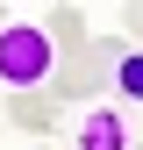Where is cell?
<instances>
[{
	"label": "cell",
	"instance_id": "6da1fadb",
	"mask_svg": "<svg viewBox=\"0 0 143 150\" xmlns=\"http://www.w3.org/2000/svg\"><path fill=\"white\" fill-rule=\"evenodd\" d=\"M57 71V43L43 22H0V93H36Z\"/></svg>",
	"mask_w": 143,
	"mask_h": 150
},
{
	"label": "cell",
	"instance_id": "7a4b0ae2",
	"mask_svg": "<svg viewBox=\"0 0 143 150\" xmlns=\"http://www.w3.org/2000/svg\"><path fill=\"white\" fill-rule=\"evenodd\" d=\"M115 64H122V36H93L86 50H72V57L50 71V93H57V100H93V93L115 79Z\"/></svg>",
	"mask_w": 143,
	"mask_h": 150
},
{
	"label": "cell",
	"instance_id": "3957f363",
	"mask_svg": "<svg viewBox=\"0 0 143 150\" xmlns=\"http://www.w3.org/2000/svg\"><path fill=\"white\" fill-rule=\"evenodd\" d=\"M72 143H79V150H129V115H122L115 100L86 107V115H79V129H72Z\"/></svg>",
	"mask_w": 143,
	"mask_h": 150
},
{
	"label": "cell",
	"instance_id": "277c9868",
	"mask_svg": "<svg viewBox=\"0 0 143 150\" xmlns=\"http://www.w3.org/2000/svg\"><path fill=\"white\" fill-rule=\"evenodd\" d=\"M50 43H57V57H72V50H86V43H93V36H86V14L79 7H72V0H57V7H50Z\"/></svg>",
	"mask_w": 143,
	"mask_h": 150
},
{
	"label": "cell",
	"instance_id": "5b68a950",
	"mask_svg": "<svg viewBox=\"0 0 143 150\" xmlns=\"http://www.w3.org/2000/svg\"><path fill=\"white\" fill-rule=\"evenodd\" d=\"M7 122H14V129H29V136H43V129H50V100L14 93V100H7Z\"/></svg>",
	"mask_w": 143,
	"mask_h": 150
},
{
	"label": "cell",
	"instance_id": "8992f818",
	"mask_svg": "<svg viewBox=\"0 0 143 150\" xmlns=\"http://www.w3.org/2000/svg\"><path fill=\"white\" fill-rule=\"evenodd\" d=\"M115 100H143V50H122V64H115Z\"/></svg>",
	"mask_w": 143,
	"mask_h": 150
},
{
	"label": "cell",
	"instance_id": "52a82bcc",
	"mask_svg": "<svg viewBox=\"0 0 143 150\" xmlns=\"http://www.w3.org/2000/svg\"><path fill=\"white\" fill-rule=\"evenodd\" d=\"M129 36H143V0H129Z\"/></svg>",
	"mask_w": 143,
	"mask_h": 150
},
{
	"label": "cell",
	"instance_id": "ba28073f",
	"mask_svg": "<svg viewBox=\"0 0 143 150\" xmlns=\"http://www.w3.org/2000/svg\"><path fill=\"white\" fill-rule=\"evenodd\" d=\"M0 122H7V100H0Z\"/></svg>",
	"mask_w": 143,
	"mask_h": 150
}]
</instances>
